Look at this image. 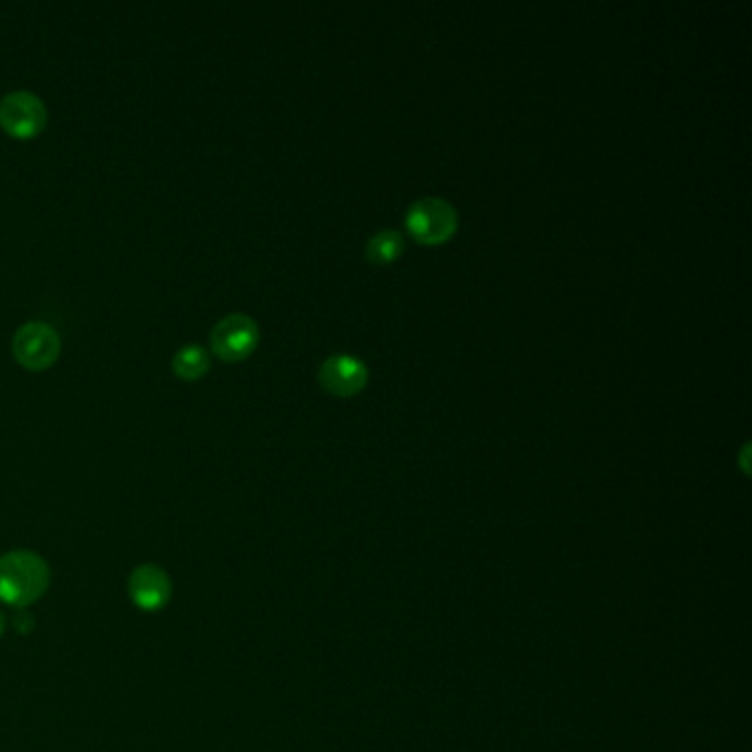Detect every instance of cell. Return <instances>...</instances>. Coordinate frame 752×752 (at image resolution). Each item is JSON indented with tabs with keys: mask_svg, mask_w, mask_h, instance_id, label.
Returning <instances> with one entry per match:
<instances>
[{
	"mask_svg": "<svg viewBox=\"0 0 752 752\" xmlns=\"http://www.w3.org/2000/svg\"><path fill=\"white\" fill-rule=\"evenodd\" d=\"M51 585L47 561L31 550H11L0 557V602L27 609L40 600Z\"/></svg>",
	"mask_w": 752,
	"mask_h": 752,
	"instance_id": "obj_1",
	"label": "cell"
},
{
	"mask_svg": "<svg viewBox=\"0 0 752 752\" xmlns=\"http://www.w3.org/2000/svg\"><path fill=\"white\" fill-rule=\"evenodd\" d=\"M457 225L455 205L439 196L419 199L406 212V230L421 245L446 243L457 232Z\"/></svg>",
	"mask_w": 752,
	"mask_h": 752,
	"instance_id": "obj_2",
	"label": "cell"
},
{
	"mask_svg": "<svg viewBox=\"0 0 752 752\" xmlns=\"http://www.w3.org/2000/svg\"><path fill=\"white\" fill-rule=\"evenodd\" d=\"M0 126L16 140H29L44 131L47 106L29 91H11L0 100Z\"/></svg>",
	"mask_w": 752,
	"mask_h": 752,
	"instance_id": "obj_3",
	"label": "cell"
},
{
	"mask_svg": "<svg viewBox=\"0 0 752 752\" xmlns=\"http://www.w3.org/2000/svg\"><path fill=\"white\" fill-rule=\"evenodd\" d=\"M13 356L29 372H44L60 356V336L44 323H27L13 336Z\"/></svg>",
	"mask_w": 752,
	"mask_h": 752,
	"instance_id": "obj_4",
	"label": "cell"
},
{
	"mask_svg": "<svg viewBox=\"0 0 752 752\" xmlns=\"http://www.w3.org/2000/svg\"><path fill=\"white\" fill-rule=\"evenodd\" d=\"M258 345V327L245 314H230L221 318L212 334L210 347L225 363L245 360Z\"/></svg>",
	"mask_w": 752,
	"mask_h": 752,
	"instance_id": "obj_5",
	"label": "cell"
},
{
	"mask_svg": "<svg viewBox=\"0 0 752 752\" xmlns=\"http://www.w3.org/2000/svg\"><path fill=\"white\" fill-rule=\"evenodd\" d=\"M131 602L146 613L162 611L173 596V582L164 567L155 563L138 565L129 576Z\"/></svg>",
	"mask_w": 752,
	"mask_h": 752,
	"instance_id": "obj_6",
	"label": "cell"
},
{
	"mask_svg": "<svg viewBox=\"0 0 752 752\" xmlns=\"http://www.w3.org/2000/svg\"><path fill=\"white\" fill-rule=\"evenodd\" d=\"M321 384L341 397H349L360 393L369 382V369L365 363L352 356H334L327 358L318 372Z\"/></svg>",
	"mask_w": 752,
	"mask_h": 752,
	"instance_id": "obj_7",
	"label": "cell"
},
{
	"mask_svg": "<svg viewBox=\"0 0 752 752\" xmlns=\"http://www.w3.org/2000/svg\"><path fill=\"white\" fill-rule=\"evenodd\" d=\"M404 252V236L397 230H382L367 243V258L374 265H388Z\"/></svg>",
	"mask_w": 752,
	"mask_h": 752,
	"instance_id": "obj_8",
	"label": "cell"
},
{
	"mask_svg": "<svg viewBox=\"0 0 752 752\" xmlns=\"http://www.w3.org/2000/svg\"><path fill=\"white\" fill-rule=\"evenodd\" d=\"M210 369V354L199 345L182 347L173 358V372L182 379H199Z\"/></svg>",
	"mask_w": 752,
	"mask_h": 752,
	"instance_id": "obj_9",
	"label": "cell"
},
{
	"mask_svg": "<svg viewBox=\"0 0 752 752\" xmlns=\"http://www.w3.org/2000/svg\"><path fill=\"white\" fill-rule=\"evenodd\" d=\"M13 627L18 633H29L33 629V616L27 609H16L13 613Z\"/></svg>",
	"mask_w": 752,
	"mask_h": 752,
	"instance_id": "obj_10",
	"label": "cell"
},
{
	"mask_svg": "<svg viewBox=\"0 0 752 752\" xmlns=\"http://www.w3.org/2000/svg\"><path fill=\"white\" fill-rule=\"evenodd\" d=\"M4 624H7V618H4V613L0 611V636L4 633Z\"/></svg>",
	"mask_w": 752,
	"mask_h": 752,
	"instance_id": "obj_11",
	"label": "cell"
}]
</instances>
